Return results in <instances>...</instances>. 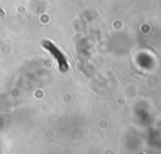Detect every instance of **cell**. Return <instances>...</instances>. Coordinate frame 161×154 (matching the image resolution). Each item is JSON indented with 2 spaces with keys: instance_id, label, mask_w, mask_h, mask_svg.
Returning <instances> with one entry per match:
<instances>
[{
  "instance_id": "obj_1",
  "label": "cell",
  "mask_w": 161,
  "mask_h": 154,
  "mask_svg": "<svg viewBox=\"0 0 161 154\" xmlns=\"http://www.w3.org/2000/svg\"><path fill=\"white\" fill-rule=\"evenodd\" d=\"M44 45H45V48H47L48 50H50L52 54L55 56V59H57L58 63H59V68H60L63 71H65V70L68 69V64H67V60H65L64 55L60 53V50H59L58 48H55L52 43H44Z\"/></svg>"
}]
</instances>
